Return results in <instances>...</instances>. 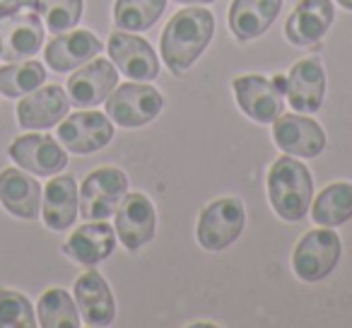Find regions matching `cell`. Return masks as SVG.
Masks as SVG:
<instances>
[{"instance_id":"obj_1","label":"cell","mask_w":352,"mask_h":328,"mask_svg":"<svg viewBox=\"0 0 352 328\" xmlns=\"http://www.w3.org/2000/svg\"><path fill=\"white\" fill-rule=\"evenodd\" d=\"M215 34V17L206 8H184L162 32V61L171 75H182L206 54Z\"/></svg>"},{"instance_id":"obj_2","label":"cell","mask_w":352,"mask_h":328,"mask_svg":"<svg viewBox=\"0 0 352 328\" xmlns=\"http://www.w3.org/2000/svg\"><path fill=\"white\" fill-rule=\"evenodd\" d=\"M268 198L285 222L304 220L314 201V182L307 164L292 155L278 157L268 172Z\"/></svg>"},{"instance_id":"obj_3","label":"cell","mask_w":352,"mask_h":328,"mask_svg":"<svg viewBox=\"0 0 352 328\" xmlns=\"http://www.w3.org/2000/svg\"><path fill=\"white\" fill-rule=\"evenodd\" d=\"M340 237L331 227L311 230L299 239L292 254V270L304 283H321L340 261Z\"/></svg>"},{"instance_id":"obj_4","label":"cell","mask_w":352,"mask_h":328,"mask_svg":"<svg viewBox=\"0 0 352 328\" xmlns=\"http://www.w3.org/2000/svg\"><path fill=\"white\" fill-rule=\"evenodd\" d=\"M246 212L239 198H217L203 208L198 217L196 239L206 251H222L232 246L244 232Z\"/></svg>"},{"instance_id":"obj_5","label":"cell","mask_w":352,"mask_h":328,"mask_svg":"<svg viewBox=\"0 0 352 328\" xmlns=\"http://www.w3.org/2000/svg\"><path fill=\"white\" fill-rule=\"evenodd\" d=\"M128 193V177L118 167H99L87 174L80 188V212L85 220H107Z\"/></svg>"},{"instance_id":"obj_6","label":"cell","mask_w":352,"mask_h":328,"mask_svg":"<svg viewBox=\"0 0 352 328\" xmlns=\"http://www.w3.org/2000/svg\"><path fill=\"white\" fill-rule=\"evenodd\" d=\"M164 107V97L152 85H116L107 97V116L121 128H140L152 123Z\"/></svg>"},{"instance_id":"obj_7","label":"cell","mask_w":352,"mask_h":328,"mask_svg":"<svg viewBox=\"0 0 352 328\" xmlns=\"http://www.w3.org/2000/svg\"><path fill=\"white\" fill-rule=\"evenodd\" d=\"M44 46V22L36 10L0 17V61H25Z\"/></svg>"},{"instance_id":"obj_8","label":"cell","mask_w":352,"mask_h":328,"mask_svg":"<svg viewBox=\"0 0 352 328\" xmlns=\"http://www.w3.org/2000/svg\"><path fill=\"white\" fill-rule=\"evenodd\" d=\"M107 49L109 56H111V63L126 78L150 83V80H155L160 75V58H157L152 44L142 39V36L133 34V32H113L109 36Z\"/></svg>"},{"instance_id":"obj_9","label":"cell","mask_w":352,"mask_h":328,"mask_svg":"<svg viewBox=\"0 0 352 328\" xmlns=\"http://www.w3.org/2000/svg\"><path fill=\"white\" fill-rule=\"evenodd\" d=\"M113 138V123L102 111H78L58 123V140L75 155H89L107 147Z\"/></svg>"},{"instance_id":"obj_10","label":"cell","mask_w":352,"mask_h":328,"mask_svg":"<svg viewBox=\"0 0 352 328\" xmlns=\"http://www.w3.org/2000/svg\"><path fill=\"white\" fill-rule=\"evenodd\" d=\"M157 230V212L145 193H126L116 208V234L128 251L150 244Z\"/></svg>"},{"instance_id":"obj_11","label":"cell","mask_w":352,"mask_h":328,"mask_svg":"<svg viewBox=\"0 0 352 328\" xmlns=\"http://www.w3.org/2000/svg\"><path fill=\"white\" fill-rule=\"evenodd\" d=\"M118 85V70L113 63L104 58H92L85 65H80L68 80V97L70 104L80 109L97 107L107 102L109 94Z\"/></svg>"},{"instance_id":"obj_12","label":"cell","mask_w":352,"mask_h":328,"mask_svg":"<svg viewBox=\"0 0 352 328\" xmlns=\"http://www.w3.org/2000/svg\"><path fill=\"white\" fill-rule=\"evenodd\" d=\"M10 157L17 162V167L36 174V177H54L63 172L68 164V152L60 142H56L51 135H20L10 145Z\"/></svg>"},{"instance_id":"obj_13","label":"cell","mask_w":352,"mask_h":328,"mask_svg":"<svg viewBox=\"0 0 352 328\" xmlns=\"http://www.w3.org/2000/svg\"><path fill=\"white\" fill-rule=\"evenodd\" d=\"M239 109L256 123H273L283 113V92L263 75H239L232 83Z\"/></svg>"},{"instance_id":"obj_14","label":"cell","mask_w":352,"mask_h":328,"mask_svg":"<svg viewBox=\"0 0 352 328\" xmlns=\"http://www.w3.org/2000/svg\"><path fill=\"white\" fill-rule=\"evenodd\" d=\"M70 109V97L58 85L36 87L17 104V121L27 131H49L58 126Z\"/></svg>"},{"instance_id":"obj_15","label":"cell","mask_w":352,"mask_h":328,"mask_svg":"<svg viewBox=\"0 0 352 328\" xmlns=\"http://www.w3.org/2000/svg\"><path fill=\"white\" fill-rule=\"evenodd\" d=\"M273 140L292 157H318L326 147V133L316 121L294 113H280L273 121Z\"/></svg>"},{"instance_id":"obj_16","label":"cell","mask_w":352,"mask_h":328,"mask_svg":"<svg viewBox=\"0 0 352 328\" xmlns=\"http://www.w3.org/2000/svg\"><path fill=\"white\" fill-rule=\"evenodd\" d=\"M336 20L333 0H299L285 22V36L294 46H314Z\"/></svg>"},{"instance_id":"obj_17","label":"cell","mask_w":352,"mask_h":328,"mask_svg":"<svg viewBox=\"0 0 352 328\" xmlns=\"http://www.w3.org/2000/svg\"><path fill=\"white\" fill-rule=\"evenodd\" d=\"M287 99L297 113H316L326 97V70L318 58H302L287 75Z\"/></svg>"},{"instance_id":"obj_18","label":"cell","mask_w":352,"mask_h":328,"mask_svg":"<svg viewBox=\"0 0 352 328\" xmlns=\"http://www.w3.org/2000/svg\"><path fill=\"white\" fill-rule=\"evenodd\" d=\"M75 304H78L80 318L87 326H111L116 318V302H113L111 287L97 270H87L78 278Z\"/></svg>"},{"instance_id":"obj_19","label":"cell","mask_w":352,"mask_h":328,"mask_svg":"<svg viewBox=\"0 0 352 328\" xmlns=\"http://www.w3.org/2000/svg\"><path fill=\"white\" fill-rule=\"evenodd\" d=\"M102 41L87 30H75V32H63L56 39H51L46 44L44 58L46 65L56 70V73H68L80 65H85L87 61L97 58L102 51Z\"/></svg>"},{"instance_id":"obj_20","label":"cell","mask_w":352,"mask_h":328,"mask_svg":"<svg viewBox=\"0 0 352 328\" xmlns=\"http://www.w3.org/2000/svg\"><path fill=\"white\" fill-rule=\"evenodd\" d=\"M116 249V230L104 220H92L87 225L78 227L63 251L80 265H97L107 261Z\"/></svg>"},{"instance_id":"obj_21","label":"cell","mask_w":352,"mask_h":328,"mask_svg":"<svg viewBox=\"0 0 352 328\" xmlns=\"http://www.w3.org/2000/svg\"><path fill=\"white\" fill-rule=\"evenodd\" d=\"M280 8L283 0H232L230 32L239 41L258 39L273 27Z\"/></svg>"},{"instance_id":"obj_22","label":"cell","mask_w":352,"mask_h":328,"mask_svg":"<svg viewBox=\"0 0 352 328\" xmlns=\"http://www.w3.org/2000/svg\"><path fill=\"white\" fill-rule=\"evenodd\" d=\"M0 203L10 215L34 220L41 208L39 182L20 169H3L0 172Z\"/></svg>"},{"instance_id":"obj_23","label":"cell","mask_w":352,"mask_h":328,"mask_svg":"<svg viewBox=\"0 0 352 328\" xmlns=\"http://www.w3.org/2000/svg\"><path fill=\"white\" fill-rule=\"evenodd\" d=\"M78 184L70 174L63 177H56L54 182H49L44 193V208H41V215L49 230L63 232L68 230L75 222L78 215Z\"/></svg>"},{"instance_id":"obj_24","label":"cell","mask_w":352,"mask_h":328,"mask_svg":"<svg viewBox=\"0 0 352 328\" xmlns=\"http://www.w3.org/2000/svg\"><path fill=\"white\" fill-rule=\"evenodd\" d=\"M311 217L321 227H340L352 220V184L336 182L316 196Z\"/></svg>"},{"instance_id":"obj_25","label":"cell","mask_w":352,"mask_h":328,"mask_svg":"<svg viewBox=\"0 0 352 328\" xmlns=\"http://www.w3.org/2000/svg\"><path fill=\"white\" fill-rule=\"evenodd\" d=\"M36 314H39V326L44 328H78L82 323L75 299L60 287H51L41 294Z\"/></svg>"},{"instance_id":"obj_26","label":"cell","mask_w":352,"mask_h":328,"mask_svg":"<svg viewBox=\"0 0 352 328\" xmlns=\"http://www.w3.org/2000/svg\"><path fill=\"white\" fill-rule=\"evenodd\" d=\"M166 8V0H116L113 22L123 32H145L155 27Z\"/></svg>"},{"instance_id":"obj_27","label":"cell","mask_w":352,"mask_h":328,"mask_svg":"<svg viewBox=\"0 0 352 328\" xmlns=\"http://www.w3.org/2000/svg\"><path fill=\"white\" fill-rule=\"evenodd\" d=\"M46 83V68L39 61H25V63L6 65L0 68V92L10 99L25 97Z\"/></svg>"},{"instance_id":"obj_28","label":"cell","mask_w":352,"mask_h":328,"mask_svg":"<svg viewBox=\"0 0 352 328\" xmlns=\"http://www.w3.org/2000/svg\"><path fill=\"white\" fill-rule=\"evenodd\" d=\"M85 0H39V12L44 17V25L54 34H63L78 27L82 17Z\"/></svg>"},{"instance_id":"obj_29","label":"cell","mask_w":352,"mask_h":328,"mask_svg":"<svg viewBox=\"0 0 352 328\" xmlns=\"http://www.w3.org/2000/svg\"><path fill=\"white\" fill-rule=\"evenodd\" d=\"M34 309L25 294L0 289V328H34Z\"/></svg>"},{"instance_id":"obj_30","label":"cell","mask_w":352,"mask_h":328,"mask_svg":"<svg viewBox=\"0 0 352 328\" xmlns=\"http://www.w3.org/2000/svg\"><path fill=\"white\" fill-rule=\"evenodd\" d=\"M20 10H39V0H0V17Z\"/></svg>"},{"instance_id":"obj_31","label":"cell","mask_w":352,"mask_h":328,"mask_svg":"<svg viewBox=\"0 0 352 328\" xmlns=\"http://www.w3.org/2000/svg\"><path fill=\"white\" fill-rule=\"evenodd\" d=\"M273 85H275V87H278L283 94L287 92V78H285V75H275V78H273Z\"/></svg>"},{"instance_id":"obj_32","label":"cell","mask_w":352,"mask_h":328,"mask_svg":"<svg viewBox=\"0 0 352 328\" xmlns=\"http://www.w3.org/2000/svg\"><path fill=\"white\" fill-rule=\"evenodd\" d=\"M179 6H208V3H215V0H174Z\"/></svg>"},{"instance_id":"obj_33","label":"cell","mask_w":352,"mask_h":328,"mask_svg":"<svg viewBox=\"0 0 352 328\" xmlns=\"http://www.w3.org/2000/svg\"><path fill=\"white\" fill-rule=\"evenodd\" d=\"M336 3H338L340 8H345V10H350V12H352V0H336Z\"/></svg>"}]
</instances>
